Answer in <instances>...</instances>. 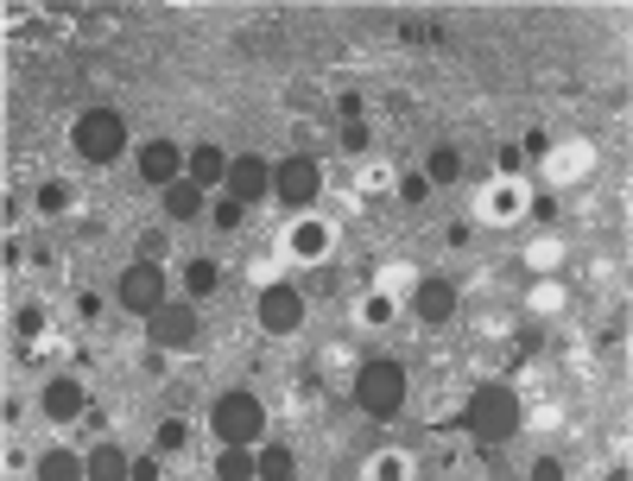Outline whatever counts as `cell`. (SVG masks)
<instances>
[{"label": "cell", "instance_id": "cell-1", "mask_svg": "<svg viewBox=\"0 0 633 481\" xmlns=\"http://www.w3.org/2000/svg\"><path fill=\"white\" fill-rule=\"evenodd\" d=\"M462 425H469V437H476L481 450H501L506 437H520V425H526V405H520V393H513V386L488 380V386H476V393H469Z\"/></svg>", "mask_w": 633, "mask_h": 481}, {"label": "cell", "instance_id": "cell-2", "mask_svg": "<svg viewBox=\"0 0 633 481\" xmlns=\"http://www.w3.org/2000/svg\"><path fill=\"white\" fill-rule=\"evenodd\" d=\"M209 430H216L222 450H253L266 437V405L253 400V393H222V400L209 405Z\"/></svg>", "mask_w": 633, "mask_h": 481}, {"label": "cell", "instance_id": "cell-3", "mask_svg": "<svg viewBox=\"0 0 633 481\" xmlns=\"http://www.w3.org/2000/svg\"><path fill=\"white\" fill-rule=\"evenodd\" d=\"M354 405H361L368 418H393L405 405V368L400 361H386V354L361 361V374H354Z\"/></svg>", "mask_w": 633, "mask_h": 481}, {"label": "cell", "instance_id": "cell-4", "mask_svg": "<svg viewBox=\"0 0 633 481\" xmlns=\"http://www.w3.org/2000/svg\"><path fill=\"white\" fill-rule=\"evenodd\" d=\"M70 146L89 158V165H114L127 152V121L114 114V108H89L83 121L70 127Z\"/></svg>", "mask_w": 633, "mask_h": 481}, {"label": "cell", "instance_id": "cell-5", "mask_svg": "<svg viewBox=\"0 0 633 481\" xmlns=\"http://www.w3.org/2000/svg\"><path fill=\"white\" fill-rule=\"evenodd\" d=\"M317 190H324V165H317L310 152H292V158H279L273 165V197L279 203L304 209V203H317Z\"/></svg>", "mask_w": 633, "mask_h": 481}, {"label": "cell", "instance_id": "cell-6", "mask_svg": "<svg viewBox=\"0 0 633 481\" xmlns=\"http://www.w3.org/2000/svg\"><path fill=\"white\" fill-rule=\"evenodd\" d=\"M114 298H121V310H133V317H152V310L165 304V273H159V260H133V266L114 278Z\"/></svg>", "mask_w": 633, "mask_h": 481}, {"label": "cell", "instance_id": "cell-7", "mask_svg": "<svg viewBox=\"0 0 633 481\" xmlns=\"http://www.w3.org/2000/svg\"><path fill=\"white\" fill-rule=\"evenodd\" d=\"M197 304H159L146 317V336H152V349L165 354V349H190L197 342Z\"/></svg>", "mask_w": 633, "mask_h": 481}, {"label": "cell", "instance_id": "cell-8", "mask_svg": "<svg viewBox=\"0 0 633 481\" xmlns=\"http://www.w3.org/2000/svg\"><path fill=\"white\" fill-rule=\"evenodd\" d=\"M304 324V292L298 285H266L260 292V329L266 336H292Z\"/></svg>", "mask_w": 633, "mask_h": 481}, {"label": "cell", "instance_id": "cell-9", "mask_svg": "<svg viewBox=\"0 0 633 481\" xmlns=\"http://www.w3.org/2000/svg\"><path fill=\"white\" fill-rule=\"evenodd\" d=\"M266 190H273V165H266L260 152H241V158L228 165V197L248 209V203H260Z\"/></svg>", "mask_w": 633, "mask_h": 481}, {"label": "cell", "instance_id": "cell-10", "mask_svg": "<svg viewBox=\"0 0 633 481\" xmlns=\"http://www.w3.org/2000/svg\"><path fill=\"white\" fill-rule=\"evenodd\" d=\"M184 158H190V152H177L172 140H146V146H140V177H146L152 190H172L177 177H184Z\"/></svg>", "mask_w": 633, "mask_h": 481}, {"label": "cell", "instance_id": "cell-11", "mask_svg": "<svg viewBox=\"0 0 633 481\" xmlns=\"http://www.w3.org/2000/svg\"><path fill=\"white\" fill-rule=\"evenodd\" d=\"M45 412L57 418V425H70V418H83V412H89V393H83V380H76V374H57V380H45Z\"/></svg>", "mask_w": 633, "mask_h": 481}, {"label": "cell", "instance_id": "cell-12", "mask_svg": "<svg viewBox=\"0 0 633 481\" xmlns=\"http://www.w3.org/2000/svg\"><path fill=\"white\" fill-rule=\"evenodd\" d=\"M412 310H418L425 324H450V317H456V285H450V278H418Z\"/></svg>", "mask_w": 633, "mask_h": 481}, {"label": "cell", "instance_id": "cell-13", "mask_svg": "<svg viewBox=\"0 0 633 481\" xmlns=\"http://www.w3.org/2000/svg\"><path fill=\"white\" fill-rule=\"evenodd\" d=\"M228 165H234V158H228L222 146H190V158H184V177H190L197 190H209V184H228Z\"/></svg>", "mask_w": 633, "mask_h": 481}, {"label": "cell", "instance_id": "cell-14", "mask_svg": "<svg viewBox=\"0 0 633 481\" xmlns=\"http://www.w3.org/2000/svg\"><path fill=\"white\" fill-rule=\"evenodd\" d=\"M83 462H89V481H133V456L114 450V444H96Z\"/></svg>", "mask_w": 633, "mask_h": 481}, {"label": "cell", "instance_id": "cell-15", "mask_svg": "<svg viewBox=\"0 0 633 481\" xmlns=\"http://www.w3.org/2000/svg\"><path fill=\"white\" fill-rule=\"evenodd\" d=\"M253 475L260 481H292L298 475V456L285 450V444H260V450H253Z\"/></svg>", "mask_w": 633, "mask_h": 481}, {"label": "cell", "instance_id": "cell-16", "mask_svg": "<svg viewBox=\"0 0 633 481\" xmlns=\"http://www.w3.org/2000/svg\"><path fill=\"white\" fill-rule=\"evenodd\" d=\"M39 481H89V462L70 450H45L39 456Z\"/></svg>", "mask_w": 633, "mask_h": 481}, {"label": "cell", "instance_id": "cell-17", "mask_svg": "<svg viewBox=\"0 0 633 481\" xmlns=\"http://www.w3.org/2000/svg\"><path fill=\"white\" fill-rule=\"evenodd\" d=\"M165 216H172V222H190V216H203V190L190 184V177H177L172 190H165Z\"/></svg>", "mask_w": 633, "mask_h": 481}, {"label": "cell", "instance_id": "cell-18", "mask_svg": "<svg viewBox=\"0 0 633 481\" xmlns=\"http://www.w3.org/2000/svg\"><path fill=\"white\" fill-rule=\"evenodd\" d=\"M216 285H222V266H216V260H190V266H184V292H190V298H209Z\"/></svg>", "mask_w": 633, "mask_h": 481}, {"label": "cell", "instance_id": "cell-19", "mask_svg": "<svg viewBox=\"0 0 633 481\" xmlns=\"http://www.w3.org/2000/svg\"><path fill=\"white\" fill-rule=\"evenodd\" d=\"M425 177H430V184H456V177H462V152H456V146H437V152L425 158Z\"/></svg>", "mask_w": 633, "mask_h": 481}, {"label": "cell", "instance_id": "cell-20", "mask_svg": "<svg viewBox=\"0 0 633 481\" xmlns=\"http://www.w3.org/2000/svg\"><path fill=\"white\" fill-rule=\"evenodd\" d=\"M184 444H190V425H184V418H159V430H152V450H159V456H177Z\"/></svg>", "mask_w": 633, "mask_h": 481}, {"label": "cell", "instance_id": "cell-21", "mask_svg": "<svg viewBox=\"0 0 633 481\" xmlns=\"http://www.w3.org/2000/svg\"><path fill=\"white\" fill-rule=\"evenodd\" d=\"M216 481H260V475H253V450H222Z\"/></svg>", "mask_w": 633, "mask_h": 481}, {"label": "cell", "instance_id": "cell-22", "mask_svg": "<svg viewBox=\"0 0 633 481\" xmlns=\"http://www.w3.org/2000/svg\"><path fill=\"white\" fill-rule=\"evenodd\" d=\"M39 209H45V216H64V209H70V184H39Z\"/></svg>", "mask_w": 633, "mask_h": 481}, {"label": "cell", "instance_id": "cell-23", "mask_svg": "<svg viewBox=\"0 0 633 481\" xmlns=\"http://www.w3.org/2000/svg\"><path fill=\"white\" fill-rule=\"evenodd\" d=\"M400 197L412 203V209H418V203L430 197V177H425V172H405V184H400Z\"/></svg>", "mask_w": 633, "mask_h": 481}, {"label": "cell", "instance_id": "cell-24", "mask_svg": "<svg viewBox=\"0 0 633 481\" xmlns=\"http://www.w3.org/2000/svg\"><path fill=\"white\" fill-rule=\"evenodd\" d=\"M329 248V228L317 222V228H298V253H324Z\"/></svg>", "mask_w": 633, "mask_h": 481}, {"label": "cell", "instance_id": "cell-25", "mask_svg": "<svg viewBox=\"0 0 633 481\" xmlns=\"http://www.w3.org/2000/svg\"><path fill=\"white\" fill-rule=\"evenodd\" d=\"M13 329H20V336H39V329H45V310H39V304H25L20 317H13Z\"/></svg>", "mask_w": 633, "mask_h": 481}, {"label": "cell", "instance_id": "cell-26", "mask_svg": "<svg viewBox=\"0 0 633 481\" xmlns=\"http://www.w3.org/2000/svg\"><path fill=\"white\" fill-rule=\"evenodd\" d=\"M368 140H374V133H368L361 121H349V127H342V152H368Z\"/></svg>", "mask_w": 633, "mask_h": 481}, {"label": "cell", "instance_id": "cell-27", "mask_svg": "<svg viewBox=\"0 0 633 481\" xmlns=\"http://www.w3.org/2000/svg\"><path fill=\"white\" fill-rule=\"evenodd\" d=\"M241 216H248V209H241L234 197H222V203H216V228H241Z\"/></svg>", "mask_w": 633, "mask_h": 481}, {"label": "cell", "instance_id": "cell-28", "mask_svg": "<svg viewBox=\"0 0 633 481\" xmlns=\"http://www.w3.org/2000/svg\"><path fill=\"white\" fill-rule=\"evenodd\" d=\"M532 481H564V462H557V456H538V462H532Z\"/></svg>", "mask_w": 633, "mask_h": 481}, {"label": "cell", "instance_id": "cell-29", "mask_svg": "<svg viewBox=\"0 0 633 481\" xmlns=\"http://www.w3.org/2000/svg\"><path fill=\"white\" fill-rule=\"evenodd\" d=\"M159 248H165V228H146V241H140V260H159Z\"/></svg>", "mask_w": 633, "mask_h": 481}, {"label": "cell", "instance_id": "cell-30", "mask_svg": "<svg viewBox=\"0 0 633 481\" xmlns=\"http://www.w3.org/2000/svg\"><path fill=\"white\" fill-rule=\"evenodd\" d=\"M336 108H342V121H361V96H354V89H342V96H336Z\"/></svg>", "mask_w": 633, "mask_h": 481}, {"label": "cell", "instance_id": "cell-31", "mask_svg": "<svg viewBox=\"0 0 633 481\" xmlns=\"http://www.w3.org/2000/svg\"><path fill=\"white\" fill-rule=\"evenodd\" d=\"M133 481H159V456H140V462H133Z\"/></svg>", "mask_w": 633, "mask_h": 481}, {"label": "cell", "instance_id": "cell-32", "mask_svg": "<svg viewBox=\"0 0 633 481\" xmlns=\"http://www.w3.org/2000/svg\"><path fill=\"white\" fill-rule=\"evenodd\" d=\"M608 481H627V469H614V475H608Z\"/></svg>", "mask_w": 633, "mask_h": 481}]
</instances>
